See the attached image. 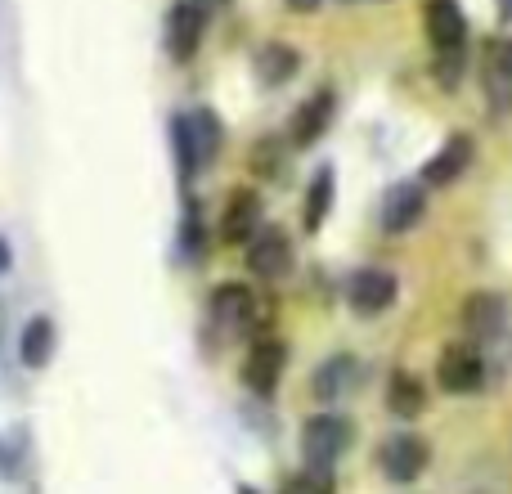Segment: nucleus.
<instances>
[{"label": "nucleus", "instance_id": "1", "mask_svg": "<svg viewBox=\"0 0 512 494\" xmlns=\"http://www.w3.org/2000/svg\"><path fill=\"white\" fill-rule=\"evenodd\" d=\"M171 149H176L180 180H194L203 167H212L225 149V126L212 108H189V113L171 117Z\"/></svg>", "mask_w": 512, "mask_h": 494}, {"label": "nucleus", "instance_id": "2", "mask_svg": "<svg viewBox=\"0 0 512 494\" xmlns=\"http://www.w3.org/2000/svg\"><path fill=\"white\" fill-rule=\"evenodd\" d=\"M265 306L261 292H252L248 283H216L207 297V324L221 328L225 337H265Z\"/></svg>", "mask_w": 512, "mask_h": 494}, {"label": "nucleus", "instance_id": "3", "mask_svg": "<svg viewBox=\"0 0 512 494\" xmlns=\"http://www.w3.org/2000/svg\"><path fill=\"white\" fill-rule=\"evenodd\" d=\"M355 445V423L346 414H315L301 427V459L315 463V468H333L346 450Z\"/></svg>", "mask_w": 512, "mask_h": 494}, {"label": "nucleus", "instance_id": "4", "mask_svg": "<svg viewBox=\"0 0 512 494\" xmlns=\"http://www.w3.org/2000/svg\"><path fill=\"white\" fill-rule=\"evenodd\" d=\"M400 279L387 270V265H360V270L346 279V306L360 319H378L396 306Z\"/></svg>", "mask_w": 512, "mask_h": 494}, {"label": "nucleus", "instance_id": "5", "mask_svg": "<svg viewBox=\"0 0 512 494\" xmlns=\"http://www.w3.org/2000/svg\"><path fill=\"white\" fill-rule=\"evenodd\" d=\"M243 247H248V252H243V265H248V274L256 283H279L292 274V239H288V230H279V225H261Z\"/></svg>", "mask_w": 512, "mask_h": 494}, {"label": "nucleus", "instance_id": "6", "mask_svg": "<svg viewBox=\"0 0 512 494\" xmlns=\"http://www.w3.org/2000/svg\"><path fill=\"white\" fill-rule=\"evenodd\" d=\"M427 463H432V445L418 432H391L387 441L378 445V468H382V477L396 481V486L418 481L427 472Z\"/></svg>", "mask_w": 512, "mask_h": 494}, {"label": "nucleus", "instance_id": "7", "mask_svg": "<svg viewBox=\"0 0 512 494\" xmlns=\"http://www.w3.org/2000/svg\"><path fill=\"white\" fill-rule=\"evenodd\" d=\"M436 382L450 396H472L486 387V355L477 351V342H450L436 360Z\"/></svg>", "mask_w": 512, "mask_h": 494}, {"label": "nucleus", "instance_id": "8", "mask_svg": "<svg viewBox=\"0 0 512 494\" xmlns=\"http://www.w3.org/2000/svg\"><path fill=\"white\" fill-rule=\"evenodd\" d=\"M207 32V9L198 0H176L167 9V23H162V45H167V59L171 63H189L203 45Z\"/></svg>", "mask_w": 512, "mask_h": 494}, {"label": "nucleus", "instance_id": "9", "mask_svg": "<svg viewBox=\"0 0 512 494\" xmlns=\"http://www.w3.org/2000/svg\"><path fill=\"white\" fill-rule=\"evenodd\" d=\"M283 369H288V346L279 342V337H252V346H248V355H243V369H239V378H243V387L252 391V396H274V387H279V378H283Z\"/></svg>", "mask_w": 512, "mask_h": 494}, {"label": "nucleus", "instance_id": "10", "mask_svg": "<svg viewBox=\"0 0 512 494\" xmlns=\"http://www.w3.org/2000/svg\"><path fill=\"white\" fill-rule=\"evenodd\" d=\"M459 324H463V333H468V342H481V346L499 342V337L508 333V301L490 288L468 292V301H463V310H459Z\"/></svg>", "mask_w": 512, "mask_h": 494}, {"label": "nucleus", "instance_id": "11", "mask_svg": "<svg viewBox=\"0 0 512 494\" xmlns=\"http://www.w3.org/2000/svg\"><path fill=\"white\" fill-rule=\"evenodd\" d=\"M423 216H427V185L423 180H396V185H387L382 207H378L382 230L387 234H409Z\"/></svg>", "mask_w": 512, "mask_h": 494}, {"label": "nucleus", "instance_id": "12", "mask_svg": "<svg viewBox=\"0 0 512 494\" xmlns=\"http://www.w3.org/2000/svg\"><path fill=\"white\" fill-rule=\"evenodd\" d=\"M337 117V95L333 90H315V95L306 99V104L292 113V126H288V144L292 149H310V144H319L328 135V126H333Z\"/></svg>", "mask_w": 512, "mask_h": 494}, {"label": "nucleus", "instance_id": "13", "mask_svg": "<svg viewBox=\"0 0 512 494\" xmlns=\"http://www.w3.org/2000/svg\"><path fill=\"white\" fill-rule=\"evenodd\" d=\"M261 225H265L261 194H256V189H234V194L225 198V207H221V239L243 247L256 230H261Z\"/></svg>", "mask_w": 512, "mask_h": 494}, {"label": "nucleus", "instance_id": "14", "mask_svg": "<svg viewBox=\"0 0 512 494\" xmlns=\"http://www.w3.org/2000/svg\"><path fill=\"white\" fill-rule=\"evenodd\" d=\"M472 153H477V140H472L468 131H454L450 140L423 162V185H436V189L454 185V180L472 167Z\"/></svg>", "mask_w": 512, "mask_h": 494}, {"label": "nucleus", "instance_id": "15", "mask_svg": "<svg viewBox=\"0 0 512 494\" xmlns=\"http://www.w3.org/2000/svg\"><path fill=\"white\" fill-rule=\"evenodd\" d=\"M423 32L432 50H459L468 41V18H463L459 0H427L423 5Z\"/></svg>", "mask_w": 512, "mask_h": 494}, {"label": "nucleus", "instance_id": "16", "mask_svg": "<svg viewBox=\"0 0 512 494\" xmlns=\"http://www.w3.org/2000/svg\"><path fill=\"white\" fill-rule=\"evenodd\" d=\"M355 382H360V360H355L351 351H337V355H328V360L315 369V378H310V391H315V400L333 405V400L351 396Z\"/></svg>", "mask_w": 512, "mask_h": 494}, {"label": "nucleus", "instance_id": "17", "mask_svg": "<svg viewBox=\"0 0 512 494\" xmlns=\"http://www.w3.org/2000/svg\"><path fill=\"white\" fill-rule=\"evenodd\" d=\"M54 346H59V328H54L50 315H32L18 333V364L23 369H45L54 360Z\"/></svg>", "mask_w": 512, "mask_h": 494}, {"label": "nucleus", "instance_id": "18", "mask_svg": "<svg viewBox=\"0 0 512 494\" xmlns=\"http://www.w3.org/2000/svg\"><path fill=\"white\" fill-rule=\"evenodd\" d=\"M297 68H301V54L292 50L288 41H265L261 50H256V59H252L256 81H261V86H270V90L288 86V81L297 77Z\"/></svg>", "mask_w": 512, "mask_h": 494}, {"label": "nucleus", "instance_id": "19", "mask_svg": "<svg viewBox=\"0 0 512 494\" xmlns=\"http://www.w3.org/2000/svg\"><path fill=\"white\" fill-rule=\"evenodd\" d=\"M328 207H333V167H315V176L306 180V194H301V230L319 234L328 221Z\"/></svg>", "mask_w": 512, "mask_h": 494}, {"label": "nucleus", "instance_id": "20", "mask_svg": "<svg viewBox=\"0 0 512 494\" xmlns=\"http://www.w3.org/2000/svg\"><path fill=\"white\" fill-rule=\"evenodd\" d=\"M387 409L396 418H418L427 409V387H423V378L418 373H409V369H396L387 378Z\"/></svg>", "mask_w": 512, "mask_h": 494}, {"label": "nucleus", "instance_id": "21", "mask_svg": "<svg viewBox=\"0 0 512 494\" xmlns=\"http://www.w3.org/2000/svg\"><path fill=\"white\" fill-rule=\"evenodd\" d=\"M248 167H252L256 180H279L283 171H288V140H279V135H261V140L252 144Z\"/></svg>", "mask_w": 512, "mask_h": 494}, {"label": "nucleus", "instance_id": "22", "mask_svg": "<svg viewBox=\"0 0 512 494\" xmlns=\"http://www.w3.org/2000/svg\"><path fill=\"white\" fill-rule=\"evenodd\" d=\"M279 494H337L333 468H315V463H306L301 472H292V477L283 481Z\"/></svg>", "mask_w": 512, "mask_h": 494}, {"label": "nucleus", "instance_id": "23", "mask_svg": "<svg viewBox=\"0 0 512 494\" xmlns=\"http://www.w3.org/2000/svg\"><path fill=\"white\" fill-rule=\"evenodd\" d=\"M203 252H207L203 212H198V203L189 198V203H185V221H180V256H185V261H203Z\"/></svg>", "mask_w": 512, "mask_h": 494}, {"label": "nucleus", "instance_id": "24", "mask_svg": "<svg viewBox=\"0 0 512 494\" xmlns=\"http://www.w3.org/2000/svg\"><path fill=\"white\" fill-rule=\"evenodd\" d=\"M463 72H468V50H436V59H432V77H436V86L441 90H459V81H463Z\"/></svg>", "mask_w": 512, "mask_h": 494}, {"label": "nucleus", "instance_id": "25", "mask_svg": "<svg viewBox=\"0 0 512 494\" xmlns=\"http://www.w3.org/2000/svg\"><path fill=\"white\" fill-rule=\"evenodd\" d=\"M481 86H486V99H490V108H495L499 117L512 113V81H508V77H499V72L481 68Z\"/></svg>", "mask_w": 512, "mask_h": 494}, {"label": "nucleus", "instance_id": "26", "mask_svg": "<svg viewBox=\"0 0 512 494\" xmlns=\"http://www.w3.org/2000/svg\"><path fill=\"white\" fill-rule=\"evenodd\" d=\"M481 68H490V72H499V77L512 81V36H495V41L486 45V63H481Z\"/></svg>", "mask_w": 512, "mask_h": 494}, {"label": "nucleus", "instance_id": "27", "mask_svg": "<svg viewBox=\"0 0 512 494\" xmlns=\"http://www.w3.org/2000/svg\"><path fill=\"white\" fill-rule=\"evenodd\" d=\"M283 5H288L292 14H315V9L324 5V0H283Z\"/></svg>", "mask_w": 512, "mask_h": 494}, {"label": "nucleus", "instance_id": "28", "mask_svg": "<svg viewBox=\"0 0 512 494\" xmlns=\"http://www.w3.org/2000/svg\"><path fill=\"white\" fill-rule=\"evenodd\" d=\"M9 270H14V247L0 239V274H9Z\"/></svg>", "mask_w": 512, "mask_h": 494}, {"label": "nucleus", "instance_id": "29", "mask_svg": "<svg viewBox=\"0 0 512 494\" xmlns=\"http://www.w3.org/2000/svg\"><path fill=\"white\" fill-rule=\"evenodd\" d=\"M198 5L207 9V14H216V9H225V5H234V0H198Z\"/></svg>", "mask_w": 512, "mask_h": 494}, {"label": "nucleus", "instance_id": "30", "mask_svg": "<svg viewBox=\"0 0 512 494\" xmlns=\"http://www.w3.org/2000/svg\"><path fill=\"white\" fill-rule=\"evenodd\" d=\"M499 9H504V14L512 18V0H499Z\"/></svg>", "mask_w": 512, "mask_h": 494}, {"label": "nucleus", "instance_id": "31", "mask_svg": "<svg viewBox=\"0 0 512 494\" xmlns=\"http://www.w3.org/2000/svg\"><path fill=\"white\" fill-rule=\"evenodd\" d=\"M239 494H256V490L252 486H239Z\"/></svg>", "mask_w": 512, "mask_h": 494}]
</instances>
